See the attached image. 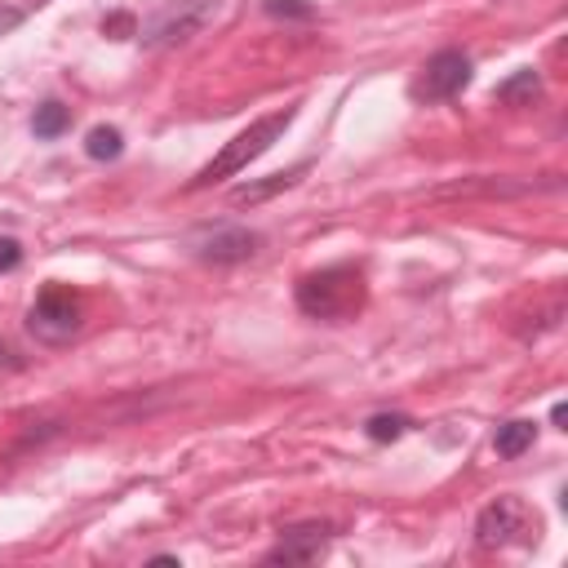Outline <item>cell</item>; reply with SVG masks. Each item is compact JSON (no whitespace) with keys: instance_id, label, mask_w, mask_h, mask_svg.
Instances as JSON below:
<instances>
[{"instance_id":"obj_1","label":"cell","mask_w":568,"mask_h":568,"mask_svg":"<svg viewBox=\"0 0 568 568\" xmlns=\"http://www.w3.org/2000/svg\"><path fill=\"white\" fill-rule=\"evenodd\" d=\"M293 115H297V102L293 106H280V111H271V115H257L248 129H240L191 182H186V191H204V186H217V182H226V178H235V173H244L257 155H266L280 138H284V129L293 124Z\"/></svg>"},{"instance_id":"obj_2","label":"cell","mask_w":568,"mask_h":568,"mask_svg":"<svg viewBox=\"0 0 568 568\" xmlns=\"http://www.w3.org/2000/svg\"><path fill=\"white\" fill-rule=\"evenodd\" d=\"M364 306V271L359 266H324L297 280V311L311 320L342 324Z\"/></svg>"},{"instance_id":"obj_3","label":"cell","mask_w":568,"mask_h":568,"mask_svg":"<svg viewBox=\"0 0 568 568\" xmlns=\"http://www.w3.org/2000/svg\"><path fill=\"white\" fill-rule=\"evenodd\" d=\"M80 324H84V302L71 288H62V284H44L36 293L31 311H27V328L40 342H53V346L58 342H71L80 333Z\"/></svg>"},{"instance_id":"obj_4","label":"cell","mask_w":568,"mask_h":568,"mask_svg":"<svg viewBox=\"0 0 568 568\" xmlns=\"http://www.w3.org/2000/svg\"><path fill=\"white\" fill-rule=\"evenodd\" d=\"M213 18H217V0H178V4L160 9V13H151L138 27V40L146 49H169V44H182V40L200 36Z\"/></svg>"},{"instance_id":"obj_5","label":"cell","mask_w":568,"mask_h":568,"mask_svg":"<svg viewBox=\"0 0 568 568\" xmlns=\"http://www.w3.org/2000/svg\"><path fill=\"white\" fill-rule=\"evenodd\" d=\"M470 84V58L462 49H439L435 58H426L422 75L413 80V98L417 102H448Z\"/></svg>"},{"instance_id":"obj_6","label":"cell","mask_w":568,"mask_h":568,"mask_svg":"<svg viewBox=\"0 0 568 568\" xmlns=\"http://www.w3.org/2000/svg\"><path fill=\"white\" fill-rule=\"evenodd\" d=\"M528 528H537V519L528 515V506H524L519 497H497V501H488V506L479 510V519H475V541L488 546V550H497V546L519 541Z\"/></svg>"},{"instance_id":"obj_7","label":"cell","mask_w":568,"mask_h":568,"mask_svg":"<svg viewBox=\"0 0 568 568\" xmlns=\"http://www.w3.org/2000/svg\"><path fill=\"white\" fill-rule=\"evenodd\" d=\"M257 231L248 226H213V231H200L191 235V253L200 262H213V266H231V262H248L257 253Z\"/></svg>"},{"instance_id":"obj_8","label":"cell","mask_w":568,"mask_h":568,"mask_svg":"<svg viewBox=\"0 0 568 568\" xmlns=\"http://www.w3.org/2000/svg\"><path fill=\"white\" fill-rule=\"evenodd\" d=\"M328 537L333 528L328 524H293L280 532V541L266 550V564H315L324 550H328Z\"/></svg>"},{"instance_id":"obj_9","label":"cell","mask_w":568,"mask_h":568,"mask_svg":"<svg viewBox=\"0 0 568 568\" xmlns=\"http://www.w3.org/2000/svg\"><path fill=\"white\" fill-rule=\"evenodd\" d=\"M311 164H293V169H284V173H271V178H262V182H248V186H235V204H262V200H271V195H280V191H288V186H297V178L306 173Z\"/></svg>"},{"instance_id":"obj_10","label":"cell","mask_w":568,"mask_h":568,"mask_svg":"<svg viewBox=\"0 0 568 568\" xmlns=\"http://www.w3.org/2000/svg\"><path fill=\"white\" fill-rule=\"evenodd\" d=\"M532 439H537V426L524 422V417H515V422H501V426H497L493 448H497V457H519V453L532 448Z\"/></svg>"},{"instance_id":"obj_11","label":"cell","mask_w":568,"mask_h":568,"mask_svg":"<svg viewBox=\"0 0 568 568\" xmlns=\"http://www.w3.org/2000/svg\"><path fill=\"white\" fill-rule=\"evenodd\" d=\"M537 93H541V80H537L532 67H524V71H515L510 80L497 84V102H506V106H524V102H532Z\"/></svg>"},{"instance_id":"obj_12","label":"cell","mask_w":568,"mask_h":568,"mask_svg":"<svg viewBox=\"0 0 568 568\" xmlns=\"http://www.w3.org/2000/svg\"><path fill=\"white\" fill-rule=\"evenodd\" d=\"M71 129V106L62 102H40L36 115H31V133L36 138H62Z\"/></svg>"},{"instance_id":"obj_13","label":"cell","mask_w":568,"mask_h":568,"mask_svg":"<svg viewBox=\"0 0 568 568\" xmlns=\"http://www.w3.org/2000/svg\"><path fill=\"white\" fill-rule=\"evenodd\" d=\"M84 151H89V160H120V151H124V133H120L115 124H98V129H89Z\"/></svg>"},{"instance_id":"obj_14","label":"cell","mask_w":568,"mask_h":568,"mask_svg":"<svg viewBox=\"0 0 568 568\" xmlns=\"http://www.w3.org/2000/svg\"><path fill=\"white\" fill-rule=\"evenodd\" d=\"M408 426H413V422H408L404 413H373V417L364 422V430H368L373 444H390V439H399Z\"/></svg>"},{"instance_id":"obj_15","label":"cell","mask_w":568,"mask_h":568,"mask_svg":"<svg viewBox=\"0 0 568 568\" xmlns=\"http://www.w3.org/2000/svg\"><path fill=\"white\" fill-rule=\"evenodd\" d=\"M102 36H111V40H124V36H138V22H133L129 13H111V18L102 22Z\"/></svg>"},{"instance_id":"obj_16","label":"cell","mask_w":568,"mask_h":568,"mask_svg":"<svg viewBox=\"0 0 568 568\" xmlns=\"http://www.w3.org/2000/svg\"><path fill=\"white\" fill-rule=\"evenodd\" d=\"M18 262H22V244L13 235H0V275L18 271Z\"/></svg>"},{"instance_id":"obj_17","label":"cell","mask_w":568,"mask_h":568,"mask_svg":"<svg viewBox=\"0 0 568 568\" xmlns=\"http://www.w3.org/2000/svg\"><path fill=\"white\" fill-rule=\"evenodd\" d=\"M266 13H275V18H311V4H302V0H266Z\"/></svg>"},{"instance_id":"obj_18","label":"cell","mask_w":568,"mask_h":568,"mask_svg":"<svg viewBox=\"0 0 568 568\" xmlns=\"http://www.w3.org/2000/svg\"><path fill=\"white\" fill-rule=\"evenodd\" d=\"M13 27H22V9H13V4H0V36H9Z\"/></svg>"},{"instance_id":"obj_19","label":"cell","mask_w":568,"mask_h":568,"mask_svg":"<svg viewBox=\"0 0 568 568\" xmlns=\"http://www.w3.org/2000/svg\"><path fill=\"white\" fill-rule=\"evenodd\" d=\"M18 364H22V359H18V355H13V351L0 342V368H18Z\"/></svg>"}]
</instances>
